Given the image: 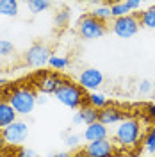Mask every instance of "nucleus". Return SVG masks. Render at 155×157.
<instances>
[{"instance_id":"nucleus-20","label":"nucleus","mask_w":155,"mask_h":157,"mask_svg":"<svg viewBox=\"0 0 155 157\" xmlns=\"http://www.w3.org/2000/svg\"><path fill=\"white\" fill-rule=\"evenodd\" d=\"M70 18H71V11L68 7H62L59 13H55L54 23H55V27H66L70 23Z\"/></svg>"},{"instance_id":"nucleus-4","label":"nucleus","mask_w":155,"mask_h":157,"mask_svg":"<svg viewBox=\"0 0 155 157\" xmlns=\"http://www.w3.org/2000/svg\"><path fill=\"white\" fill-rule=\"evenodd\" d=\"M77 30H78V36L82 39H98L102 36H105L107 25L98 21L96 18H93L91 14H82L78 18Z\"/></svg>"},{"instance_id":"nucleus-2","label":"nucleus","mask_w":155,"mask_h":157,"mask_svg":"<svg viewBox=\"0 0 155 157\" xmlns=\"http://www.w3.org/2000/svg\"><path fill=\"white\" fill-rule=\"evenodd\" d=\"M36 98H38V93L34 89L21 86V88L13 89V93L9 95V104L16 111V114L27 116L36 107Z\"/></svg>"},{"instance_id":"nucleus-14","label":"nucleus","mask_w":155,"mask_h":157,"mask_svg":"<svg viewBox=\"0 0 155 157\" xmlns=\"http://www.w3.org/2000/svg\"><path fill=\"white\" fill-rule=\"evenodd\" d=\"M77 113L80 116V120H82V123H86V127L91 125V123H95V121H98V109L91 107L89 104H84Z\"/></svg>"},{"instance_id":"nucleus-34","label":"nucleus","mask_w":155,"mask_h":157,"mask_svg":"<svg viewBox=\"0 0 155 157\" xmlns=\"http://www.w3.org/2000/svg\"><path fill=\"white\" fill-rule=\"evenodd\" d=\"M134 157H137V155H134Z\"/></svg>"},{"instance_id":"nucleus-12","label":"nucleus","mask_w":155,"mask_h":157,"mask_svg":"<svg viewBox=\"0 0 155 157\" xmlns=\"http://www.w3.org/2000/svg\"><path fill=\"white\" fill-rule=\"evenodd\" d=\"M107 136H109V130H107V127L102 125L100 121H95V123L87 125V127L84 128V134H82V137L86 139L87 143L100 141V139H107Z\"/></svg>"},{"instance_id":"nucleus-24","label":"nucleus","mask_w":155,"mask_h":157,"mask_svg":"<svg viewBox=\"0 0 155 157\" xmlns=\"http://www.w3.org/2000/svg\"><path fill=\"white\" fill-rule=\"evenodd\" d=\"M145 148H146L148 154H155V130L153 128H152V132L145 139Z\"/></svg>"},{"instance_id":"nucleus-16","label":"nucleus","mask_w":155,"mask_h":157,"mask_svg":"<svg viewBox=\"0 0 155 157\" xmlns=\"http://www.w3.org/2000/svg\"><path fill=\"white\" fill-rule=\"evenodd\" d=\"M93 18H96L98 21H102V23H105L109 20L112 18V13H111V7H109V4H96L95 6V9L89 13Z\"/></svg>"},{"instance_id":"nucleus-10","label":"nucleus","mask_w":155,"mask_h":157,"mask_svg":"<svg viewBox=\"0 0 155 157\" xmlns=\"http://www.w3.org/2000/svg\"><path fill=\"white\" fill-rule=\"evenodd\" d=\"M104 84V73L96 68H86L78 75V86L84 91H96Z\"/></svg>"},{"instance_id":"nucleus-6","label":"nucleus","mask_w":155,"mask_h":157,"mask_svg":"<svg viewBox=\"0 0 155 157\" xmlns=\"http://www.w3.org/2000/svg\"><path fill=\"white\" fill-rule=\"evenodd\" d=\"M27 137H29V125L23 120H16L9 127L2 128V141L7 145L20 147L27 141Z\"/></svg>"},{"instance_id":"nucleus-28","label":"nucleus","mask_w":155,"mask_h":157,"mask_svg":"<svg viewBox=\"0 0 155 157\" xmlns=\"http://www.w3.org/2000/svg\"><path fill=\"white\" fill-rule=\"evenodd\" d=\"M125 6H127V9L130 11H137V9H141V6H143V2L141 0H127L125 2Z\"/></svg>"},{"instance_id":"nucleus-11","label":"nucleus","mask_w":155,"mask_h":157,"mask_svg":"<svg viewBox=\"0 0 155 157\" xmlns=\"http://www.w3.org/2000/svg\"><path fill=\"white\" fill-rule=\"evenodd\" d=\"M125 120V113L121 111L116 105H107V107L100 109L98 111V121L102 125H116V123H121Z\"/></svg>"},{"instance_id":"nucleus-8","label":"nucleus","mask_w":155,"mask_h":157,"mask_svg":"<svg viewBox=\"0 0 155 157\" xmlns=\"http://www.w3.org/2000/svg\"><path fill=\"white\" fill-rule=\"evenodd\" d=\"M116 154V147L112 141L109 139H100V141H93L87 143L84 147V154L86 157H114Z\"/></svg>"},{"instance_id":"nucleus-13","label":"nucleus","mask_w":155,"mask_h":157,"mask_svg":"<svg viewBox=\"0 0 155 157\" xmlns=\"http://www.w3.org/2000/svg\"><path fill=\"white\" fill-rule=\"evenodd\" d=\"M16 111L13 109L9 102H0V130L6 127H9L11 123L16 121Z\"/></svg>"},{"instance_id":"nucleus-9","label":"nucleus","mask_w":155,"mask_h":157,"mask_svg":"<svg viewBox=\"0 0 155 157\" xmlns=\"http://www.w3.org/2000/svg\"><path fill=\"white\" fill-rule=\"evenodd\" d=\"M62 82H64V78L57 71H52V73H43L41 77H38L36 88L41 95H55V91L61 88Z\"/></svg>"},{"instance_id":"nucleus-30","label":"nucleus","mask_w":155,"mask_h":157,"mask_svg":"<svg viewBox=\"0 0 155 157\" xmlns=\"http://www.w3.org/2000/svg\"><path fill=\"white\" fill-rule=\"evenodd\" d=\"M146 113H148V116L155 121V104H150V105L146 107Z\"/></svg>"},{"instance_id":"nucleus-32","label":"nucleus","mask_w":155,"mask_h":157,"mask_svg":"<svg viewBox=\"0 0 155 157\" xmlns=\"http://www.w3.org/2000/svg\"><path fill=\"white\" fill-rule=\"evenodd\" d=\"M52 157H71V155H70V152H57V154H54Z\"/></svg>"},{"instance_id":"nucleus-25","label":"nucleus","mask_w":155,"mask_h":157,"mask_svg":"<svg viewBox=\"0 0 155 157\" xmlns=\"http://www.w3.org/2000/svg\"><path fill=\"white\" fill-rule=\"evenodd\" d=\"M80 139H82V136H78V134H68V136H64V143L70 148H75L80 145Z\"/></svg>"},{"instance_id":"nucleus-7","label":"nucleus","mask_w":155,"mask_h":157,"mask_svg":"<svg viewBox=\"0 0 155 157\" xmlns=\"http://www.w3.org/2000/svg\"><path fill=\"white\" fill-rule=\"evenodd\" d=\"M50 50L47 45H43V43H34L32 47L27 48L25 52V64L30 66V68H43V66H47L50 61Z\"/></svg>"},{"instance_id":"nucleus-26","label":"nucleus","mask_w":155,"mask_h":157,"mask_svg":"<svg viewBox=\"0 0 155 157\" xmlns=\"http://www.w3.org/2000/svg\"><path fill=\"white\" fill-rule=\"evenodd\" d=\"M152 91V82L148 80V78H143L141 82H139V93L141 95H148Z\"/></svg>"},{"instance_id":"nucleus-31","label":"nucleus","mask_w":155,"mask_h":157,"mask_svg":"<svg viewBox=\"0 0 155 157\" xmlns=\"http://www.w3.org/2000/svg\"><path fill=\"white\" fill-rule=\"evenodd\" d=\"M71 121H73V125H82V120H80V116H78V113H75V114H73Z\"/></svg>"},{"instance_id":"nucleus-23","label":"nucleus","mask_w":155,"mask_h":157,"mask_svg":"<svg viewBox=\"0 0 155 157\" xmlns=\"http://www.w3.org/2000/svg\"><path fill=\"white\" fill-rule=\"evenodd\" d=\"M11 54H14V45L9 39H0V57H9Z\"/></svg>"},{"instance_id":"nucleus-22","label":"nucleus","mask_w":155,"mask_h":157,"mask_svg":"<svg viewBox=\"0 0 155 157\" xmlns=\"http://www.w3.org/2000/svg\"><path fill=\"white\" fill-rule=\"evenodd\" d=\"M70 61L66 57H62V56H55V54H52L50 56V61H48V66L54 70H64L68 68Z\"/></svg>"},{"instance_id":"nucleus-19","label":"nucleus","mask_w":155,"mask_h":157,"mask_svg":"<svg viewBox=\"0 0 155 157\" xmlns=\"http://www.w3.org/2000/svg\"><path fill=\"white\" fill-rule=\"evenodd\" d=\"M52 6L48 0H29L27 2V7L32 14H39V13H43V11H47Z\"/></svg>"},{"instance_id":"nucleus-18","label":"nucleus","mask_w":155,"mask_h":157,"mask_svg":"<svg viewBox=\"0 0 155 157\" xmlns=\"http://www.w3.org/2000/svg\"><path fill=\"white\" fill-rule=\"evenodd\" d=\"M139 23H141V27H145V29H155V4L150 6L148 9L143 11Z\"/></svg>"},{"instance_id":"nucleus-33","label":"nucleus","mask_w":155,"mask_h":157,"mask_svg":"<svg viewBox=\"0 0 155 157\" xmlns=\"http://www.w3.org/2000/svg\"><path fill=\"white\" fill-rule=\"evenodd\" d=\"M153 130H155V121H153Z\"/></svg>"},{"instance_id":"nucleus-21","label":"nucleus","mask_w":155,"mask_h":157,"mask_svg":"<svg viewBox=\"0 0 155 157\" xmlns=\"http://www.w3.org/2000/svg\"><path fill=\"white\" fill-rule=\"evenodd\" d=\"M109 7H111V13H112V18L114 20L130 14V11L127 9L125 2H112V4H109Z\"/></svg>"},{"instance_id":"nucleus-3","label":"nucleus","mask_w":155,"mask_h":157,"mask_svg":"<svg viewBox=\"0 0 155 157\" xmlns=\"http://www.w3.org/2000/svg\"><path fill=\"white\" fill-rule=\"evenodd\" d=\"M86 91L80 88L78 84H73L70 80H64L61 84V88L55 91V98L62 105H66L70 109H80L86 102Z\"/></svg>"},{"instance_id":"nucleus-1","label":"nucleus","mask_w":155,"mask_h":157,"mask_svg":"<svg viewBox=\"0 0 155 157\" xmlns=\"http://www.w3.org/2000/svg\"><path fill=\"white\" fill-rule=\"evenodd\" d=\"M143 136V128L141 123L136 118H125L121 123H118L116 132H114V141L119 147L132 148L139 143V139Z\"/></svg>"},{"instance_id":"nucleus-5","label":"nucleus","mask_w":155,"mask_h":157,"mask_svg":"<svg viewBox=\"0 0 155 157\" xmlns=\"http://www.w3.org/2000/svg\"><path fill=\"white\" fill-rule=\"evenodd\" d=\"M111 29H112V32L116 34L118 38L128 39V38H134L137 32H139L141 23H139V18H137L136 14H127V16L112 20Z\"/></svg>"},{"instance_id":"nucleus-15","label":"nucleus","mask_w":155,"mask_h":157,"mask_svg":"<svg viewBox=\"0 0 155 157\" xmlns=\"http://www.w3.org/2000/svg\"><path fill=\"white\" fill-rule=\"evenodd\" d=\"M20 13V2L16 0H0V14L2 16H18Z\"/></svg>"},{"instance_id":"nucleus-29","label":"nucleus","mask_w":155,"mask_h":157,"mask_svg":"<svg viewBox=\"0 0 155 157\" xmlns=\"http://www.w3.org/2000/svg\"><path fill=\"white\" fill-rule=\"evenodd\" d=\"M47 102H48L47 95H38V98H36V105H45Z\"/></svg>"},{"instance_id":"nucleus-17","label":"nucleus","mask_w":155,"mask_h":157,"mask_svg":"<svg viewBox=\"0 0 155 157\" xmlns=\"http://www.w3.org/2000/svg\"><path fill=\"white\" fill-rule=\"evenodd\" d=\"M86 102L91 105V107H95V109H104L107 107L109 104H107V97L104 95V93H98V91H93V93H89L86 97Z\"/></svg>"},{"instance_id":"nucleus-27","label":"nucleus","mask_w":155,"mask_h":157,"mask_svg":"<svg viewBox=\"0 0 155 157\" xmlns=\"http://www.w3.org/2000/svg\"><path fill=\"white\" fill-rule=\"evenodd\" d=\"M18 157H41L38 152H34L32 148H20L18 150Z\"/></svg>"}]
</instances>
